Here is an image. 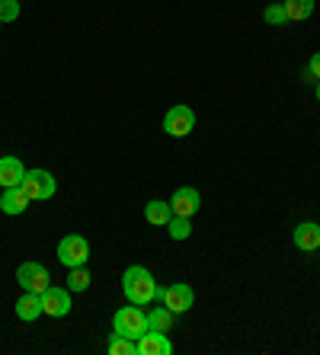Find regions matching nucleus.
I'll return each mask as SVG.
<instances>
[{
    "mask_svg": "<svg viewBox=\"0 0 320 355\" xmlns=\"http://www.w3.org/2000/svg\"><path fill=\"white\" fill-rule=\"evenodd\" d=\"M122 295L128 297V304L144 307L160 297V288H157L154 275H151L144 266H128L122 275Z\"/></svg>",
    "mask_w": 320,
    "mask_h": 355,
    "instance_id": "f257e3e1",
    "label": "nucleus"
},
{
    "mask_svg": "<svg viewBox=\"0 0 320 355\" xmlns=\"http://www.w3.org/2000/svg\"><path fill=\"white\" fill-rule=\"evenodd\" d=\"M192 128H196V112L189 106H173L164 116V132L170 138H186Z\"/></svg>",
    "mask_w": 320,
    "mask_h": 355,
    "instance_id": "423d86ee",
    "label": "nucleus"
},
{
    "mask_svg": "<svg viewBox=\"0 0 320 355\" xmlns=\"http://www.w3.org/2000/svg\"><path fill=\"white\" fill-rule=\"evenodd\" d=\"M160 301H164V307H170L173 314H186L189 307L196 304V295H192V288L186 282H176V285L160 288Z\"/></svg>",
    "mask_w": 320,
    "mask_h": 355,
    "instance_id": "0eeeda50",
    "label": "nucleus"
},
{
    "mask_svg": "<svg viewBox=\"0 0 320 355\" xmlns=\"http://www.w3.org/2000/svg\"><path fill=\"white\" fill-rule=\"evenodd\" d=\"M26 176V166L19 157H0V186L10 189V186H19Z\"/></svg>",
    "mask_w": 320,
    "mask_h": 355,
    "instance_id": "ddd939ff",
    "label": "nucleus"
},
{
    "mask_svg": "<svg viewBox=\"0 0 320 355\" xmlns=\"http://www.w3.org/2000/svg\"><path fill=\"white\" fill-rule=\"evenodd\" d=\"M0 26H3V23H0Z\"/></svg>",
    "mask_w": 320,
    "mask_h": 355,
    "instance_id": "393cba45",
    "label": "nucleus"
},
{
    "mask_svg": "<svg viewBox=\"0 0 320 355\" xmlns=\"http://www.w3.org/2000/svg\"><path fill=\"white\" fill-rule=\"evenodd\" d=\"M71 291H87L90 288V272L83 269V266H77V269H71Z\"/></svg>",
    "mask_w": 320,
    "mask_h": 355,
    "instance_id": "aec40b11",
    "label": "nucleus"
},
{
    "mask_svg": "<svg viewBox=\"0 0 320 355\" xmlns=\"http://www.w3.org/2000/svg\"><path fill=\"white\" fill-rule=\"evenodd\" d=\"M19 189L26 192L29 202H49V198L55 196L58 182L49 170H29V173L23 176V182H19Z\"/></svg>",
    "mask_w": 320,
    "mask_h": 355,
    "instance_id": "7ed1b4c3",
    "label": "nucleus"
},
{
    "mask_svg": "<svg viewBox=\"0 0 320 355\" xmlns=\"http://www.w3.org/2000/svg\"><path fill=\"white\" fill-rule=\"evenodd\" d=\"M42 314H45V311H42V297L33 295V291H26V295L17 301V317L19 320L33 323V320H39Z\"/></svg>",
    "mask_w": 320,
    "mask_h": 355,
    "instance_id": "4468645a",
    "label": "nucleus"
},
{
    "mask_svg": "<svg viewBox=\"0 0 320 355\" xmlns=\"http://www.w3.org/2000/svg\"><path fill=\"white\" fill-rule=\"evenodd\" d=\"M167 227H170V237L173 240H186L189 234H192V224H189V218H180V215H173Z\"/></svg>",
    "mask_w": 320,
    "mask_h": 355,
    "instance_id": "6ab92c4d",
    "label": "nucleus"
},
{
    "mask_svg": "<svg viewBox=\"0 0 320 355\" xmlns=\"http://www.w3.org/2000/svg\"><path fill=\"white\" fill-rule=\"evenodd\" d=\"M42 311L49 317H67L71 314V291L67 288H58V285H49L42 291Z\"/></svg>",
    "mask_w": 320,
    "mask_h": 355,
    "instance_id": "6e6552de",
    "label": "nucleus"
},
{
    "mask_svg": "<svg viewBox=\"0 0 320 355\" xmlns=\"http://www.w3.org/2000/svg\"><path fill=\"white\" fill-rule=\"evenodd\" d=\"M282 7H285L288 23H301L314 13V0H282Z\"/></svg>",
    "mask_w": 320,
    "mask_h": 355,
    "instance_id": "dca6fc26",
    "label": "nucleus"
},
{
    "mask_svg": "<svg viewBox=\"0 0 320 355\" xmlns=\"http://www.w3.org/2000/svg\"><path fill=\"white\" fill-rule=\"evenodd\" d=\"M173 311L170 307H154V311H151L148 314V330H154V333H167L170 330V323H173Z\"/></svg>",
    "mask_w": 320,
    "mask_h": 355,
    "instance_id": "f3484780",
    "label": "nucleus"
},
{
    "mask_svg": "<svg viewBox=\"0 0 320 355\" xmlns=\"http://www.w3.org/2000/svg\"><path fill=\"white\" fill-rule=\"evenodd\" d=\"M17 282H19V288L23 291L42 295V291L51 285V275H49V269H45L42 263H23L17 269Z\"/></svg>",
    "mask_w": 320,
    "mask_h": 355,
    "instance_id": "39448f33",
    "label": "nucleus"
},
{
    "mask_svg": "<svg viewBox=\"0 0 320 355\" xmlns=\"http://www.w3.org/2000/svg\"><path fill=\"white\" fill-rule=\"evenodd\" d=\"M144 218H148V224H154V227H167L173 218L170 202H160V198L148 202V205H144Z\"/></svg>",
    "mask_w": 320,
    "mask_h": 355,
    "instance_id": "2eb2a0df",
    "label": "nucleus"
},
{
    "mask_svg": "<svg viewBox=\"0 0 320 355\" xmlns=\"http://www.w3.org/2000/svg\"><path fill=\"white\" fill-rule=\"evenodd\" d=\"M112 330L138 343V339L148 333V314H141L138 304L122 307V311H115V317H112Z\"/></svg>",
    "mask_w": 320,
    "mask_h": 355,
    "instance_id": "f03ea898",
    "label": "nucleus"
},
{
    "mask_svg": "<svg viewBox=\"0 0 320 355\" xmlns=\"http://www.w3.org/2000/svg\"><path fill=\"white\" fill-rule=\"evenodd\" d=\"M19 17V0H0V23H13Z\"/></svg>",
    "mask_w": 320,
    "mask_h": 355,
    "instance_id": "4be33fe9",
    "label": "nucleus"
},
{
    "mask_svg": "<svg viewBox=\"0 0 320 355\" xmlns=\"http://www.w3.org/2000/svg\"><path fill=\"white\" fill-rule=\"evenodd\" d=\"M170 208H173V215L192 218L199 208H202V198H199V192L192 189V186H180V189L173 192V198H170Z\"/></svg>",
    "mask_w": 320,
    "mask_h": 355,
    "instance_id": "1a4fd4ad",
    "label": "nucleus"
},
{
    "mask_svg": "<svg viewBox=\"0 0 320 355\" xmlns=\"http://www.w3.org/2000/svg\"><path fill=\"white\" fill-rule=\"evenodd\" d=\"M29 205H33V202L26 198V192L19 189V186H10V189H3V196H0V211H3V215H23Z\"/></svg>",
    "mask_w": 320,
    "mask_h": 355,
    "instance_id": "f8f14e48",
    "label": "nucleus"
},
{
    "mask_svg": "<svg viewBox=\"0 0 320 355\" xmlns=\"http://www.w3.org/2000/svg\"><path fill=\"white\" fill-rule=\"evenodd\" d=\"M317 99H320V80H317Z\"/></svg>",
    "mask_w": 320,
    "mask_h": 355,
    "instance_id": "b1692460",
    "label": "nucleus"
},
{
    "mask_svg": "<svg viewBox=\"0 0 320 355\" xmlns=\"http://www.w3.org/2000/svg\"><path fill=\"white\" fill-rule=\"evenodd\" d=\"M308 74H311L314 80H320V51H314V58L308 61Z\"/></svg>",
    "mask_w": 320,
    "mask_h": 355,
    "instance_id": "5701e85b",
    "label": "nucleus"
},
{
    "mask_svg": "<svg viewBox=\"0 0 320 355\" xmlns=\"http://www.w3.org/2000/svg\"><path fill=\"white\" fill-rule=\"evenodd\" d=\"M292 237H295V247L298 250H304V253H314V250H320V224H314V221L298 224Z\"/></svg>",
    "mask_w": 320,
    "mask_h": 355,
    "instance_id": "9b49d317",
    "label": "nucleus"
},
{
    "mask_svg": "<svg viewBox=\"0 0 320 355\" xmlns=\"http://www.w3.org/2000/svg\"><path fill=\"white\" fill-rule=\"evenodd\" d=\"M87 259H90V243H87L81 234H67V237L58 243V263L67 266V269L87 266Z\"/></svg>",
    "mask_w": 320,
    "mask_h": 355,
    "instance_id": "20e7f679",
    "label": "nucleus"
},
{
    "mask_svg": "<svg viewBox=\"0 0 320 355\" xmlns=\"http://www.w3.org/2000/svg\"><path fill=\"white\" fill-rule=\"evenodd\" d=\"M170 352H173V343L164 333H154V330H148L135 343V355H170Z\"/></svg>",
    "mask_w": 320,
    "mask_h": 355,
    "instance_id": "9d476101",
    "label": "nucleus"
},
{
    "mask_svg": "<svg viewBox=\"0 0 320 355\" xmlns=\"http://www.w3.org/2000/svg\"><path fill=\"white\" fill-rule=\"evenodd\" d=\"M263 17L269 26H288V17H285V7L282 3H272V7L263 10Z\"/></svg>",
    "mask_w": 320,
    "mask_h": 355,
    "instance_id": "412c9836",
    "label": "nucleus"
},
{
    "mask_svg": "<svg viewBox=\"0 0 320 355\" xmlns=\"http://www.w3.org/2000/svg\"><path fill=\"white\" fill-rule=\"evenodd\" d=\"M109 355H135V339L122 336V333H112V339H109Z\"/></svg>",
    "mask_w": 320,
    "mask_h": 355,
    "instance_id": "a211bd4d",
    "label": "nucleus"
}]
</instances>
